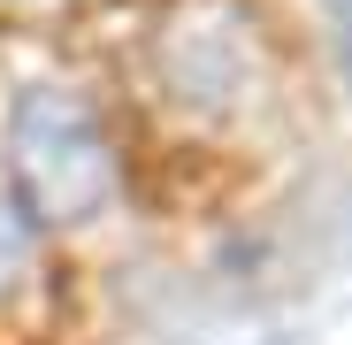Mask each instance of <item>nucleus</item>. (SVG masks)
<instances>
[{
  "label": "nucleus",
  "mask_w": 352,
  "mask_h": 345,
  "mask_svg": "<svg viewBox=\"0 0 352 345\" xmlns=\"http://www.w3.org/2000/svg\"><path fill=\"white\" fill-rule=\"evenodd\" d=\"M38 276V246H31V222H23V207L0 192V307H8L23 284Z\"/></svg>",
  "instance_id": "nucleus-3"
},
{
  "label": "nucleus",
  "mask_w": 352,
  "mask_h": 345,
  "mask_svg": "<svg viewBox=\"0 0 352 345\" xmlns=\"http://www.w3.org/2000/svg\"><path fill=\"white\" fill-rule=\"evenodd\" d=\"M329 31H337V62L352 77V0H329Z\"/></svg>",
  "instance_id": "nucleus-4"
},
{
  "label": "nucleus",
  "mask_w": 352,
  "mask_h": 345,
  "mask_svg": "<svg viewBox=\"0 0 352 345\" xmlns=\"http://www.w3.org/2000/svg\"><path fill=\"white\" fill-rule=\"evenodd\" d=\"M245 70H253V23L230 0H184L161 23V77L176 100L222 107L245 92Z\"/></svg>",
  "instance_id": "nucleus-2"
},
{
  "label": "nucleus",
  "mask_w": 352,
  "mask_h": 345,
  "mask_svg": "<svg viewBox=\"0 0 352 345\" xmlns=\"http://www.w3.org/2000/svg\"><path fill=\"white\" fill-rule=\"evenodd\" d=\"M8 177L23 222H92L115 192V154L85 92L69 85H31L8 107Z\"/></svg>",
  "instance_id": "nucleus-1"
}]
</instances>
